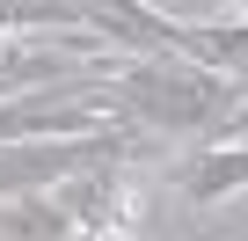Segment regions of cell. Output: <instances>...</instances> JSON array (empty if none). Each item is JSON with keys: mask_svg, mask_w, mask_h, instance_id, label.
<instances>
[{"mask_svg": "<svg viewBox=\"0 0 248 241\" xmlns=\"http://www.w3.org/2000/svg\"><path fill=\"white\" fill-rule=\"evenodd\" d=\"M102 95H109V117H124L168 146H212L233 117L241 80L183 51H117Z\"/></svg>", "mask_w": 248, "mask_h": 241, "instance_id": "obj_1", "label": "cell"}, {"mask_svg": "<svg viewBox=\"0 0 248 241\" xmlns=\"http://www.w3.org/2000/svg\"><path fill=\"white\" fill-rule=\"evenodd\" d=\"M0 234L8 241H73V212L51 190H15V197H0Z\"/></svg>", "mask_w": 248, "mask_h": 241, "instance_id": "obj_2", "label": "cell"}]
</instances>
